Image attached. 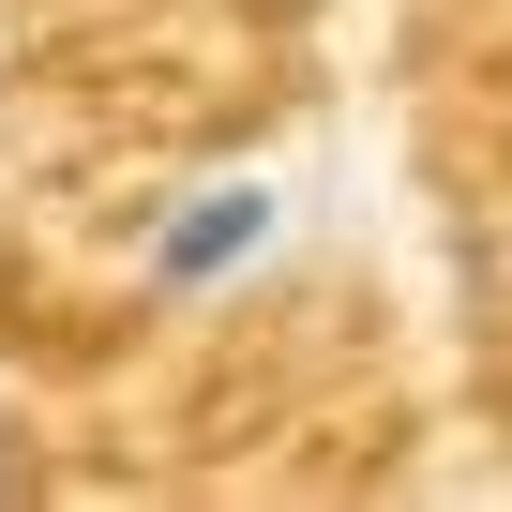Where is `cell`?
I'll use <instances>...</instances> for the list:
<instances>
[{"instance_id":"1","label":"cell","mask_w":512,"mask_h":512,"mask_svg":"<svg viewBox=\"0 0 512 512\" xmlns=\"http://www.w3.org/2000/svg\"><path fill=\"white\" fill-rule=\"evenodd\" d=\"M272 241H287V196H272V181H196V196H166V226H151V287H166V302H211V287H241Z\"/></svg>"},{"instance_id":"2","label":"cell","mask_w":512,"mask_h":512,"mask_svg":"<svg viewBox=\"0 0 512 512\" xmlns=\"http://www.w3.org/2000/svg\"><path fill=\"white\" fill-rule=\"evenodd\" d=\"M0 497H16V467H0Z\"/></svg>"}]
</instances>
